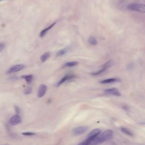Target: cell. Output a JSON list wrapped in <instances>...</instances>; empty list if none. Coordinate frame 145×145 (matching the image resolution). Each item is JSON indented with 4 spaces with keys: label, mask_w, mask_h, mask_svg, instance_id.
Wrapping results in <instances>:
<instances>
[{
    "label": "cell",
    "mask_w": 145,
    "mask_h": 145,
    "mask_svg": "<svg viewBox=\"0 0 145 145\" xmlns=\"http://www.w3.org/2000/svg\"><path fill=\"white\" fill-rule=\"evenodd\" d=\"M50 56V53L49 52H46L43 54V55L41 56V60L42 63L45 62L48 58H49Z\"/></svg>",
    "instance_id": "2e32d148"
},
{
    "label": "cell",
    "mask_w": 145,
    "mask_h": 145,
    "mask_svg": "<svg viewBox=\"0 0 145 145\" xmlns=\"http://www.w3.org/2000/svg\"><path fill=\"white\" fill-rule=\"evenodd\" d=\"M104 92L106 94L112 95L116 96H121L120 92L116 88H112L106 89L105 90Z\"/></svg>",
    "instance_id": "52a82bcc"
},
{
    "label": "cell",
    "mask_w": 145,
    "mask_h": 145,
    "mask_svg": "<svg viewBox=\"0 0 145 145\" xmlns=\"http://www.w3.org/2000/svg\"><path fill=\"white\" fill-rule=\"evenodd\" d=\"M2 0H0V1H2Z\"/></svg>",
    "instance_id": "d4e9b609"
},
{
    "label": "cell",
    "mask_w": 145,
    "mask_h": 145,
    "mask_svg": "<svg viewBox=\"0 0 145 145\" xmlns=\"http://www.w3.org/2000/svg\"><path fill=\"white\" fill-rule=\"evenodd\" d=\"M15 111L17 114L18 115L20 112V109H19V108L17 107V106H15Z\"/></svg>",
    "instance_id": "7402d4cb"
},
{
    "label": "cell",
    "mask_w": 145,
    "mask_h": 145,
    "mask_svg": "<svg viewBox=\"0 0 145 145\" xmlns=\"http://www.w3.org/2000/svg\"><path fill=\"white\" fill-rule=\"evenodd\" d=\"M25 66L23 64H18L16 65H13L9 68V70L7 71V73L10 74L12 73L17 72L23 70L25 68Z\"/></svg>",
    "instance_id": "3957f363"
},
{
    "label": "cell",
    "mask_w": 145,
    "mask_h": 145,
    "mask_svg": "<svg viewBox=\"0 0 145 145\" xmlns=\"http://www.w3.org/2000/svg\"><path fill=\"white\" fill-rule=\"evenodd\" d=\"M102 67H103V68L100 70H99V71H96V72H91V74L92 75H98L100 74H101L103 72H104L105 71H106V70H107V68H109V67L106 66H103L102 65Z\"/></svg>",
    "instance_id": "4fadbf2b"
},
{
    "label": "cell",
    "mask_w": 145,
    "mask_h": 145,
    "mask_svg": "<svg viewBox=\"0 0 145 145\" xmlns=\"http://www.w3.org/2000/svg\"><path fill=\"white\" fill-rule=\"evenodd\" d=\"M88 129L86 126H82L75 128L73 129V133L76 135H80L84 133Z\"/></svg>",
    "instance_id": "5b68a950"
},
{
    "label": "cell",
    "mask_w": 145,
    "mask_h": 145,
    "mask_svg": "<svg viewBox=\"0 0 145 145\" xmlns=\"http://www.w3.org/2000/svg\"><path fill=\"white\" fill-rule=\"evenodd\" d=\"M5 47V45L3 43H0V52L3 51Z\"/></svg>",
    "instance_id": "603a6c76"
},
{
    "label": "cell",
    "mask_w": 145,
    "mask_h": 145,
    "mask_svg": "<svg viewBox=\"0 0 145 145\" xmlns=\"http://www.w3.org/2000/svg\"><path fill=\"white\" fill-rule=\"evenodd\" d=\"M35 134L32 132H25L22 133V135L25 136H32L35 135Z\"/></svg>",
    "instance_id": "44dd1931"
},
{
    "label": "cell",
    "mask_w": 145,
    "mask_h": 145,
    "mask_svg": "<svg viewBox=\"0 0 145 145\" xmlns=\"http://www.w3.org/2000/svg\"><path fill=\"white\" fill-rule=\"evenodd\" d=\"M88 42L92 45H96L97 44V39L94 36H90L88 39Z\"/></svg>",
    "instance_id": "e0dca14e"
},
{
    "label": "cell",
    "mask_w": 145,
    "mask_h": 145,
    "mask_svg": "<svg viewBox=\"0 0 145 145\" xmlns=\"http://www.w3.org/2000/svg\"><path fill=\"white\" fill-rule=\"evenodd\" d=\"M123 108L125 110H128V109H129V107H128V106H123Z\"/></svg>",
    "instance_id": "cb8c5ba5"
},
{
    "label": "cell",
    "mask_w": 145,
    "mask_h": 145,
    "mask_svg": "<svg viewBox=\"0 0 145 145\" xmlns=\"http://www.w3.org/2000/svg\"><path fill=\"white\" fill-rule=\"evenodd\" d=\"M101 131L100 129H94L89 134L87 138L90 140V142H91L93 139H94V138H96V137L100 134Z\"/></svg>",
    "instance_id": "9c48e42d"
},
{
    "label": "cell",
    "mask_w": 145,
    "mask_h": 145,
    "mask_svg": "<svg viewBox=\"0 0 145 145\" xmlns=\"http://www.w3.org/2000/svg\"><path fill=\"white\" fill-rule=\"evenodd\" d=\"M21 78L24 79L26 81L28 84H29L31 82L33 79V76L32 75H22Z\"/></svg>",
    "instance_id": "5bb4252c"
},
{
    "label": "cell",
    "mask_w": 145,
    "mask_h": 145,
    "mask_svg": "<svg viewBox=\"0 0 145 145\" xmlns=\"http://www.w3.org/2000/svg\"><path fill=\"white\" fill-rule=\"evenodd\" d=\"M121 80L119 78H110L103 80L100 81L101 84H109L112 83L116 82H120Z\"/></svg>",
    "instance_id": "30bf717a"
},
{
    "label": "cell",
    "mask_w": 145,
    "mask_h": 145,
    "mask_svg": "<svg viewBox=\"0 0 145 145\" xmlns=\"http://www.w3.org/2000/svg\"><path fill=\"white\" fill-rule=\"evenodd\" d=\"M71 48L70 47L68 46L66 48H64L63 49L61 50L60 51H58L56 53V56L57 57H60V56H62L67 54V53L70 51Z\"/></svg>",
    "instance_id": "8fae6325"
},
{
    "label": "cell",
    "mask_w": 145,
    "mask_h": 145,
    "mask_svg": "<svg viewBox=\"0 0 145 145\" xmlns=\"http://www.w3.org/2000/svg\"><path fill=\"white\" fill-rule=\"evenodd\" d=\"M78 64V62L77 61H72V62H67L64 65V67H72L75 66L76 65Z\"/></svg>",
    "instance_id": "9a60e30c"
},
{
    "label": "cell",
    "mask_w": 145,
    "mask_h": 145,
    "mask_svg": "<svg viewBox=\"0 0 145 145\" xmlns=\"http://www.w3.org/2000/svg\"><path fill=\"white\" fill-rule=\"evenodd\" d=\"M113 136V132L108 130L100 135H99L90 142L89 145H97L110 140Z\"/></svg>",
    "instance_id": "6da1fadb"
},
{
    "label": "cell",
    "mask_w": 145,
    "mask_h": 145,
    "mask_svg": "<svg viewBox=\"0 0 145 145\" xmlns=\"http://www.w3.org/2000/svg\"><path fill=\"white\" fill-rule=\"evenodd\" d=\"M21 121V118L19 115H14L10 118L9 120V123L10 124L14 126L17 125L19 123H20Z\"/></svg>",
    "instance_id": "8992f818"
},
{
    "label": "cell",
    "mask_w": 145,
    "mask_h": 145,
    "mask_svg": "<svg viewBox=\"0 0 145 145\" xmlns=\"http://www.w3.org/2000/svg\"><path fill=\"white\" fill-rule=\"evenodd\" d=\"M128 9L132 11H136L138 12L144 13L145 12V6L140 3H133L128 6Z\"/></svg>",
    "instance_id": "7a4b0ae2"
},
{
    "label": "cell",
    "mask_w": 145,
    "mask_h": 145,
    "mask_svg": "<svg viewBox=\"0 0 145 145\" xmlns=\"http://www.w3.org/2000/svg\"><path fill=\"white\" fill-rule=\"evenodd\" d=\"M47 90V87L45 84H41L40 86L38 92V97H43L46 94Z\"/></svg>",
    "instance_id": "ba28073f"
},
{
    "label": "cell",
    "mask_w": 145,
    "mask_h": 145,
    "mask_svg": "<svg viewBox=\"0 0 145 145\" xmlns=\"http://www.w3.org/2000/svg\"><path fill=\"white\" fill-rule=\"evenodd\" d=\"M121 130L122 132H123V133L125 134L126 135L131 136L133 135V134H132V132H131L129 130L127 129V128L124 127H121Z\"/></svg>",
    "instance_id": "ac0fdd59"
},
{
    "label": "cell",
    "mask_w": 145,
    "mask_h": 145,
    "mask_svg": "<svg viewBox=\"0 0 145 145\" xmlns=\"http://www.w3.org/2000/svg\"><path fill=\"white\" fill-rule=\"evenodd\" d=\"M90 140L87 138L85 141H83L82 142L80 143L78 145H89L90 144Z\"/></svg>",
    "instance_id": "ffe728a7"
},
{
    "label": "cell",
    "mask_w": 145,
    "mask_h": 145,
    "mask_svg": "<svg viewBox=\"0 0 145 145\" xmlns=\"http://www.w3.org/2000/svg\"><path fill=\"white\" fill-rule=\"evenodd\" d=\"M76 77V75H74L67 74V75H65L64 77H63L61 79V80H60L57 83L55 84V86L56 87H58L66 81H68V80H71L72 79L75 78Z\"/></svg>",
    "instance_id": "277c9868"
},
{
    "label": "cell",
    "mask_w": 145,
    "mask_h": 145,
    "mask_svg": "<svg viewBox=\"0 0 145 145\" xmlns=\"http://www.w3.org/2000/svg\"><path fill=\"white\" fill-rule=\"evenodd\" d=\"M56 22L52 24V25H50V26L47 27V28H46L45 29H44V30H43L40 34V37H43L46 35V34H47V32H48V31H49L50 29H51L56 24Z\"/></svg>",
    "instance_id": "7c38bea8"
},
{
    "label": "cell",
    "mask_w": 145,
    "mask_h": 145,
    "mask_svg": "<svg viewBox=\"0 0 145 145\" xmlns=\"http://www.w3.org/2000/svg\"><path fill=\"white\" fill-rule=\"evenodd\" d=\"M32 87L29 86V87H27V88L26 89V90H25L24 94L26 95L29 94L32 92Z\"/></svg>",
    "instance_id": "d6986e66"
}]
</instances>
